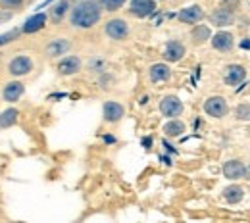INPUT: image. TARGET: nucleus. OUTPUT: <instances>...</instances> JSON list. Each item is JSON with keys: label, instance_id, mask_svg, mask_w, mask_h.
I'll return each instance as SVG.
<instances>
[{"label": "nucleus", "instance_id": "nucleus-1", "mask_svg": "<svg viewBox=\"0 0 250 223\" xmlns=\"http://www.w3.org/2000/svg\"><path fill=\"white\" fill-rule=\"evenodd\" d=\"M100 4L96 2H79L73 10H71V16H69V21L73 27H79V29H89L96 25L100 21Z\"/></svg>", "mask_w": 250, "mask_h": 223}, {"label": "nucleus", "instance_id": "nucleus-2", "mask_svg": "<svg viewBox=\"0 0 250 223\" xmlns=\"http://www.w3.org/2000/svg\"><path fill=\"white\" fill-rule=\"evenodd\" d=\"M31 69H33V60L29 56H23V54L12 58L10 64H8V71L14 77H23V75L31 73Z\"/></svg>", "mask_w": 250, "mask_h": 223}, {"label": "nucleus", "instance_id": "nucleus-3", "mask_svg": "<svg viewBox=\"0 0 250 223\" xmlns=\"http://www.w3.org/2000/svg\"><path fill=\"white\" fill-rule=\"evenodd\" d=\"M160 112L166 118H177L183 114V102L177 96H166L160 102Z\"/></svg>", "mask_w": 250, "mask_h": 223}, {"label": "nucleus", "instance_id": "nucleus-4", "mask_svg": "<svg viewBox=\"0 0 250 223\" xmlns=\"http://www.w3.org/2000/svg\"><path fill=\"white\" fill-rule=\"evenodd\" d=\"M204 112L212 118H223L227 114V102L221 96H212L204 102Z\"/></svg>", "mask_w": 250, "mask_h": 223}, {"label": "nucleus", "instance_id": "nucleus-5", "mask_svg": "<svg viewBox=\"0 0 250 223\" xmlns=\"http://www.w3.org/2000/svg\"><path fill=\"white\" fill-rule=\"evenodd\" d=\"M25 93V85L21 81H10L2 89V100L4 102H18Z\"/></svg>", "mask_w": 250, "mask_h": 223}, {"label": "nucleus", "instance_id": "nucleus-6", "mask_svg": "<svg viewBox=\"0 0 250 223\" xmlns=\"http://www.w3.org/2000/svg\"><path fill=\"white\" fill-rule=\"evenodd\" d=\"M156 10V2L154 0H131L129 12L137 18H146Z\"/></svg>", "mask_w": 250, "mask_h": 223}, {"label": "nucleus", "instance_id": "nucleus-7", "mask_svg": "<svg viewBox=\"0 0 250 223\" xmlns=\"http://www.w3.org/2000/svg\"><path fill=\"white\" fill-rule=\"evenodd\" d=\"M69 48H71L69 41H65V39H54V41H50L46 44L44 54H46V58H58L62 54H67Z\"/></svg>", "mask_w": 250, "mask_h": 223}, {"label": "nucleus", "instance_id": "nucleus-8", "mask_svg": "<svg viewBox=\"0 0 250 223\" xmlns=\"http://www.w3.org/2000/svg\"><path fill=\"white\" fill-rule=\"evenodd\" d=\"M106 35L110 39H116V41H122L129 35V27L124 20H110L106 23Z\"/></svg>", "mask_w": 250, "mask_h": 223}, {"label": "nucleus", "instance_id": "nucleus-9", "mask_svg": "<svg viewBox=\"0 0 250 223\" xmlns=\"http://www.w3.org/2000/svg\"><path fill=\"white\" fill-rule=\"evenodd\" d=\"M185 56V46L179 41H169L164 48V58L167 62H179Z\"/></svg>", "mask_w": 250, "mask_h": 223}, {"label": "nucleus", "instance_id": "nucleus-10", "mask_svg": "<svg viewBox=\"0 0 250 223\" xmlns=\"http://www.w3.org/2000/svg\"><path fill=\"white\" fill-rule=\"evenodd\" d=\"M102 112H104V120L110 122V123L120 122L125 114L124 106H122L120 102H106L104 108H102Z\"/></svg>", "mask_w": 250, "mask_h": 223}, {"label": "nucleus", "instance_id": "nucleus-11", "mask_svg": "<svg viewBox=\"0 0 250 223\" xmlns=\"http://www.w3.org/2000/svg\"><path fill=\"white\" fill-rule=\"evenodd\" d=\"M46 20H48V16L46 14H42V12H37L35 16H31L23 25H21V33H37L41 31L44 25H46Z\"/></svg>", "mask_w": 250, "mask_h": 223}, {"label": "nucleus", "instance_id": "nucleus-12", "mask_svg": "<svg viewBox=\"0 0 250 223\" xmlns=\"http://www.w3.org/2000/svg\"><path fill=\"white\" fill-rule=\"evenodd\" d=\"M223 175L227 179H241L247 175V167L239 162V160H229L225 165H223Z\"/></svg>", "mask_w": 250, "mask_h": 223}, {"label": "nucleus", "instance_id": "nucleus-13", "mask_svg": "<svg viewBox=\"0 0 250 223\" xmlns=\"http://www.w3.org/2000/svg\"><path fill=\"white\" fill-rule=\"evenodd\" d=\"M81 69V60L77 56H65L58 64V73L60 75H73Z\"/></svg>", "mask_w": 250, "mask_h": 223}, {"label": "nucleus", "instance_id": "nucleus-14", "mask_svg": "<svg viewBox=\"0 0 250 223\" xmlns=\"http://www.w3.org/2000/svg\"><path fill=\"white\" fill-rule=\"evenodd\" d=\"M177 18H179L183 23H198V21L204 18V12H202L200 6H188V8L179 12Z\"/></svg>", "mask_w": 250, "mask_h": 223}, {"label": "nucleus", "instance_id": "nucleus-15", "mask_svg": "<svg viewBox=\"0 0 250 223\" xmlns=\"http://www.w3.org/2000/svg\"><path fill=\"white\" fill-rule=\"evenodd\" d=\"M245 79V67L243 65H229L225 73V83L227 85H239Z\"/></svg>", "mask_w": 250, "mask_h": 223}, {"label": "nucleus", "instance_id": "nucleus-16", "mask_svg": "<svg viewBox=\"0 0 250 223\" xmlns=\"http://www.w3.org/2000/svg\"><path fill=\"white\" fill-rule=\"evenodd\" d=\"M171 75L169 67L166 64H154L150 67V81L152 83H162V81H167Z\"/></svg>", "mask_w": 250, "mask_h": 223}, {"label": "nucleus", "instance_id": "nucleus-17", "mask_svg": "<svg viewBox=\"0 0 250 223\" xmlns=\"http://www.w3.org/2000/svg\"><path fill=\"white\" fill-rule=\"evenodd\" d=\"M212 23L218 27H225L233 23V12H229L227 8H219L218 12L212 14Z\"/></svg>", "mask_w": 250, "mask_h": 223}, {"label": "nucleus", "instance_id": "nucleus-18", "mask_svg": "<svg viewBox=\"0 0 250 223\" xmlns=\"http://www.w3.org/2000/svg\"><path fill=\"white\" fill-rule=\"evenodd\" d=\"M212 44H214L216 50L227 52V50H231V46H233V37H231L229 33H218V35H214Z\"/></svg>", "mask_w": 250, "mask_h": 223}, {"label": "nucleus", "instance_id": "nucleus-19", "mask_svg": "<svg viewBox=\"0 0 250 223\" xmlns=\"http://www.w3.org/2000/svg\"><path fill=\"white\" fill-rule=\"evenodd\" d=\"M18 116H20V112H18L16 108H8V110H4V112L0 114V127L2 129L12 127V125L18 122Z\"/></svg>", "mask_w": 250, "mask_h": 223}, {"label": "nucleus", "instance_id": "nucleus-20", "mask_svg": "<svg viewBox=\"0 0 250 223\" xmlns=\"http://www.w3.org/2000/svg\"><path fill=\"white\" fill-rule=\"evenodd\" d=\"M183 131H185V123L179 122V120H173V122H169V123L164 125V133L167 137H179Z\"/></svg>", "mask_w": 250, "mask_h": 223}, {"label": "nucleus", "instance_id": "nucleus-21", "mask_svg": "<svg viewBox=\"0 0 250 223\" xmlns=\"http://www.w3.org/2000/svg\"><path fill=\"white\" fill-rule=\"evenodd\" d=\"M243 189L241 187H229V189H225V200L229 202V204H237V202H241L243 200Z\"/></svg>", "mask_w": 250, "mask_h": 223}, {"label": "nucleus", "instance_id": "nucleus-22", "mask_svg": "<svg viewBox=\"0 0 250 223\" xmlns=\"http://www.w3.org/2000/svg\"><path fill=\"white\" fill-rule=\"evenodd\" d=\"M67 8H69V2H67V0H62V2L54 4V6H52V10H50V18H52L54 21L62 20V16L67 12Z\"/></svg>", "mask_w": 250, "mask_h": 223}, {"label": "nucleus", "instance_id": "nucleus-23", "mask_svg": "<svg viewBox=\"0 0 250 223\" xmlns=\"http://www.w3.org/2000/svg\"><path fill=\"white\" fill-rule=\"evenodd\" d=\"M192 39H194L196 42H204V41H208V39H210V29H208L206 25H198V27H194V29H192Z\"/></svg>", "mask_w": 250, "mask_h": 223}, {"label": "nucleus", "instance_id": "nucleus-24", "mask_svg": "<svg viewBox=\"0 0 250 223\" xmlns=\"http://www.w3.org/2000/svg\"><path fill=\"white\" fill-rule=\"evenodd\" d=\"M21 35V27L20 29H12V31L4 33V35H0V46H4V44H10V42H14L18 37Z\"/></svg>", "mask_w": 250, "mask_h": 223}, {"label": "nucleus", "instance_id": "nucleus-25", "mask_svg": "<svg viewBox=\"0 0 250 223\" xmlns=\"http://www.w3.org/2000/svg\"><path fill=\"white\" fill-rule=\"evenodd\" d=\"M124 2L125 0H100V6L106 8L108 12H116V10H120L124 6Z\"/></svg>", "mask_w": 250, "mask_h": 223}, {"label": "nucleus", "instance_id": "nucleus-26", "mask_svg": "<svg viewBox=\"0 0 250 223\" xmlns=\"http://www.w3.org/2000/svg\"><path fill=\"white\" fill-rule=\"evenodd\" d=\"M23 4V0H0V6L4 8V10H16V8H20Z\"/></svg>", "mask_w": 250, "mask_h": 223}, {"label": "nucleus", "instance_id": "nucleus-27", "mask_svg": "<svg viewBox=\"0 0 250 223\" xmlns=\"http://www.w3.org/2000/svg\"><path fill=\"white\" fill-rule=\"evenodd\" d=\"M150 144H152V139H150V137L143 139V146H145V148H150Z\"/></svg>", "mask_w": 250, "mask_h": 223}, {"label": "nucleus", "instance_id": "nucleus-28", "mask_svg": "<svg viewBox=\"0 0 250 223\" xmlns=\"http://www.w3.org/2000/svg\"><path fill=\"white\" fill-rule=\"evenodd\" d=\"M10 18H12V14H8V12L4 14V12H0V21H2V20H10Z\"/></svg>", "mask_w": 250, "mask_h": 223}, {"label": "nucleus", "instance_id": "nucleus-29", "mask_svg": "<svg viewBox=\"0 0 250 223\" xmlns=\"http://www.w3.org/2000/svg\"><path fill=\"white\" fill-rule=\"evenodd\" d=\"M164 146H166V148H167V150H169V152H177V150H175V148H171V144H167V141H164Z\"/></svg>", "mask_w": 250, "mask_h": 223}, {"label": "nucleus", "instance_id": "nucleus-30", "mask_svg": "<svg viewBox=\"0 0 250 223\" xmlns=\"http://www.w3.org/2000/svg\"><path fill=\"white\" fill-rule=\"evenodd\" d=\"M52 2H54V0H44V2H42L39 8H46V6H48V4H52Z\"/></svg>", "mask_w": 250, "mask_h": 223}, {"label": "nucleus", "instance_id": "nucleus-31", "mask_svg": "<svg viewBox=\"0 0 250 223\" xmlns=\"http://www.w3.org/2000/svg\"><path fill=\"white\" fill-rule=\"evenodd\" d=\"M241 46H243V48H250V41H243Z\"/></svg>", "mask_w": 250, "mask_h": 223}, {"label": "nucleus", "instance_id": "nucleus-32", "mask_svg": "<svg viewBox=\"0 0 250 223\" xmlns=\"http://www.w3.org/2000/svg\"><path fill=\"white\" fill-rule=\"evenodd\" d=\"M104 141H106V142H114L116 139H114V137H104Z\"/></svg>", "mask_w": 250, "mask_h": 223}, {"label": "nucleus", "instance_id": "nucleus-33", "mask_svg": "<svg viewBox=\"0 0 250 223\" xmlns=\"http://www.w3.org/2000/svg\"><path fill=\"white\" fill-rule=\"evenodd\" d=\"M162 160V162H164V163H167V165H169V163H171V162H169V158H166V156H164V158H160Z\"/></svg>", "mask_w": 250, "mask_h": 223}]
</instances>
